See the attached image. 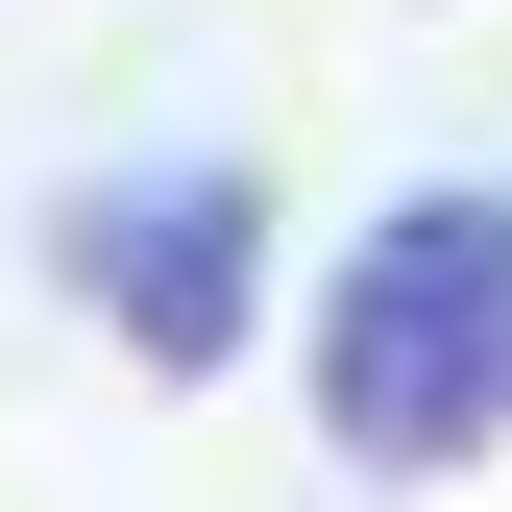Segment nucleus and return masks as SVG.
<instances>
[{
  "mask_svg": "<svg viewBox=\"0 0 512 512\" xmlns=\"http://www.w3.org/2000/svg\"><path fill=\"white\" fill-rule=\"evenodd\" d=\"M49 269H74V317L147 391H220V366L269 342V171L244 147H147V171H98V196L49 220Z\"/></svg>",
  "mask_w": 512,
  "mask_h": 512,
  "instance_id": "2",
  "label": "nucleus"
},
{
  "mask_svg": "<svg viewBox=\"0 0 512 512\" xmlns=\"http://www.w3.org/2000/svg\"><path fill=\"white\" fill-rule=\"evenodd\" d=\"M293 415L366 488H464L512 464V171H415L342 220V269L293 317Z\"/></svg>",
  "mask_w": 512,
  "mask_h": 512,
  "instance_id": "1",
  "label": "nucleus"
}]
</instances>
